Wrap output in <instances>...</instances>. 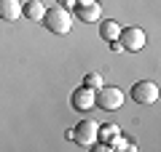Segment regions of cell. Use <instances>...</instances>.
Instances as JSON below:
<instances>
[{
	"label": "cell",
	"instance_id": "6da1fadb",
	"mask_svg": "<svg viewBox=\"0 0 161 152\" xmlns=\"http://www.w3.org/2000/svg\"><path fill=\"white\" fill-rule=\"evenodd\" d=\"M43 22H46V29H51L54 35H70L73 29V16L64 6H51L43 13Z\"/></svg>",
	"mask_w": 161,
	"mask_h": 152
},
{
	"label": "cell",
	"instance_id": "7a4b0ae2",
	"mask_svg": "<svg viewBox=\"0 0 161 152\" xmlns=\"http://www.w3.org/2000/svg\"><path fill=\"white\" fill-rule=\"evenodd\" d=\"M97 131H99V123H94L92 118H83L75 123L73 131H67V139H73L78 147H92L97 141Z\"/></svg>",
	"mask_w": 161,
	"mask_h": 152
},
{
	"label": "cell",
	"instance_id": "3957f363",
	"mask_svg": "<svg viewBox=\"0 0 161 152\" xmlns=\"http://www.w3.org/2000/svg\"><path fill=\"white\" fill-rule=\"evenodd\" d=\"M124 104V91L115 88V85H102V88L94 91V107L105 109V112H113Z\"/></svg>",
	"mask_w": 161,
	"mask_h": 152
},
{
	"label": "cell",
	"instance_id": "277c9868",
	"mask_svg": "<svg viewBox=\"0 0 161 152\" xmlns=\"http://www.w3.org/2000/svg\"><path fill=\"white\" fill-rule=\"evenodd\" d=\"M118 43H121V51H126V53H137V51L145 48L148 35H145L142 27H121Z\"/></svg>",
	"mask_w": 161,
	"mask_h": 152
},
{
	"label": "cell",
	"instance_id": "5b68a950",
	"mask_svg": "<svg viewBox=\"0 0 161 152\" xmlns=\"http://www.w3.org/2000/svg\"><path fill=\"white\" fill-rule=\"evenodd\" d=\"M129 94L137 104H156L158 101V83L156 80H137Z\"/></svg>",
	"mask_w": 161,
	"mask_h": 152
},
{
	"label": "cell",
	"instance_id": "8992f818",
	"mask_svg": "<svg viewBox=\"0 0 161 152\" xmlns=\"http://www.w3.org/2000/svg\"><path fill=\"white\" fill-rule=\"evenodd\" d=\"M70 104H73L75 112H92V107H94V88H89V85L75 88L73 96H70Z\"/></svg>",
	"mask_w": 161,
	"mask_h": 152
},
{
	"label": "cell",
	"instance_id": "52a82bcc",
	"mask_svg": "<svg viewBox=\"0 0 161 152\" xmlns=\"http://www.w3.org/2000/svg\"><path fill=\"white\" fill-rule=\"evenodd\" d=\"M75 16L80 19V22H99V16H102V6H99L97 0H89V3H80V6H75Z\"/></svg>",
	"mask_w": 161,
	"mask_h": 152
},
{
	"label": "cell",
	"instance_id": "ba28073f",
	"mask_svg": "<svg viewBox=\"0 0 161 152\" xmlns=\"http://www.w3.org/2000/svg\"><path fill=\"white\" fill-rule=\"evenodd\" d=\"M0 19L3 22H16V19H22V3L19 0H0Z\"/></svg>",
	"mask_w": 161,
	"mask_h": 152
},
{
	"label": "cell",
	"instance_id": "9c48e42d",
	"mask_svg": "<svg viewBox=\"0 0 161 152\" xmlns=\"http://www.w3.org/2000/svg\"><path fill=\"white\" fill-rule=\"evenodd\" d=\"M46 13V6L40 0H27V6H22V16H27L30 22H40Z\"/></svg>",
	"mask_w": 161,
	"mask_h": 152
},
{
	"label": "cell",
	"instance_id": "30bf717a",
	"mask_svg": "<svg viewBox=\"0 0 161 152\" xmlns=\"http://www.w3.org/2000/svg\"><path fill=\"white\" fill-rule=\"evenodd\" d=\"M118 136H121V128L115 123H105V125H99V131H97V139L105 141V144H113Z\"/></svg>",
	"mask_w": 161,
	"mask_h": 152
},
{
	"label": "cell",
	"instance_id": "8fae6325",
	"mask_svg": "<svg viewBox=\"0 0 161 152\" xmlns=\"http://www.w3.org/2000/svg\"><path fill=\"white\" fill-rule=\"evenodd\" d=\"M99 35H102V40L113 43V40H118V35H121V24L113 22V19H108V22H102V27H99Z\"/></svg>",
	"mask_w": 161,
	"mask_h": 152
},
{
	"label": "cell",
	"instance_id": "7c38bea8",
	"mask_svg": "<svg viewBox=\"0 0 161 152\" xmlns=\"http://www.w3.org/2000/svg\"><path fill=\"white\" fill-rule=\"evenodd\" d=\"M83 85H89V88H94V91H97V88H102V75H99V72H89L86 75V78H83Z\"/></svg>",
	"mask_w": 161,
	"mask_h": 152
}]
</instances>
